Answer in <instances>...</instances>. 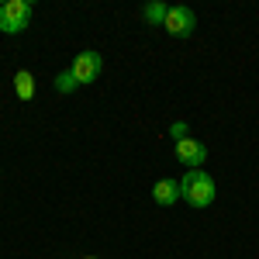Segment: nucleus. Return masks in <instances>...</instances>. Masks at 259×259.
<instances>
[{
  "mask_svg": "<svg viewBox=\"0 0 259 259\" xmlns=\"http://www.w3.org/2000/svg\"><path fill=\"white\" fill-rule=\"evenodd\" d=\"M214 180L204 169H187L180 177V200H187L190 207H211L214 204Z\"/></svg>",
  "mask_w": 259,
  "mask_h": 259,
  "instance_id": "obj_1",
  "label": "nucleus"
},
{
  "mask_svg": "<svg viewBox=\"0 0 259 259\" xmlns=\"http://www.w3.org/2000/svg\"><path fill=\"white\" fill-rule=\"evenodd\" d=\"M31 21V4L28 0H4L0 4V31L7 35H21Z\"/></svg>",
  "mask_w": 259,
  "mask_h": 259,
  "instance_id": "obj_2",
  "label": "nucleus"
},
{
  "mask_svg": "<svg viewBox=\"0 0 259 259\" xmlns=\"http://www.w3.org/2000/svg\"><path fill=\"white\" fill-rule=\"evenodd\" d=\"M100 69H104V59H100V52H94V49L80 52L73 59V66H69V73L76 76V83H94L100 76Z\"/></svg>",
  "mask_w": 259,
  "mask_h": 259,
  "instance_id": "obj_3",
  "label": "nucleus"
},
{
  "mask_svg": "<svg viewBox=\"0 0 259 259\" xmlns=\"http://www.w3.org/2000/svg\"><path fill=\"white\" fill-rule=\"evenodd\" d=\"M162 28L169 31V35H177V38H187L194 28H197V14L190 11V7H169V14L162 21Z\"/></svg>",
  "mask_w": 259,
  "mask_h": 259,
  "instance_id": "obj_4",
  "label": "nucleus"
},
{
  "mask_svg": "<svg viewBox=\"0 0 259 259\" xmlns=\"http://www.w3.org/2000/svg\"><path fill=\"white\" fill-rule=\"evenodd\" d=\"M177 159L183 166H190V169H200L204 159H207V149L197 139H183V142H177Z\"/></svg>",
  "mask_w": 259,
  "mask_h": 259,
  "instance_id": "obj_5",
  "label": "nucleus"
},
{
  "mask_svg": "<svg viewBox=\"0 0 259 259\" xmlns=\"http://www.w3.org/2000/svg\"><path fill=\"white\" fill-rule=\"evenodd\" d=\"M152 200L162 204V207L177 204V200H180V180H159V183L152 187Z\"/></svg>",
  "mask_w": 259,
  "mask_h": 259,
  "instance_id": "obj_6",
  "label": "nucleus"
},
{
  "mask_svg": "<svg viewBox=\"0 0 259 259\" xmlns=\"http://www.w3.org/2000/svg\"><path fill=\"white\" fill-rule=\"evenodd\" d=\"M14 94H18L21 100H31V97H35V76H31L28 69H21L18 76H14Z\"/></svg>",
  "mask_w": 259,
  "mask_h": 259,
  "instance_id": "obj_7",
  "label": "nucleus"
},
{
  "mask_svg": "<svg viewBox=\"0 0 259 259\" xmlns=\"http://www.w3.org/2000/svg\"><path fill=\"white\" fill-rule=\"evenodd\" d=\"M166 14H169V7H166V4H145V7H142V18L145 21H166Z\"/></svg>",
  "mask_w": 259,
  "mask_h": 259,
  "instance_id": "obj_8",
  "label": "nucleus"
},
{
  "mask_svg": "<svg viewBox=\"0 0 259 259\" xmlns=\"http://www.w3.org/2000/svg\"><path fill=\"white\" fill-rule=\"evenodd\" d=\"M76 87H80V83H76V76H73V73H69V69H66V73H59V76H56V90H59V94H73V90H76Z\"/></svg>",
  "mask_w": 259,
  "mask_h": 259,
  "instance_id": "obj_9",
  "label": "nucleus"
},
{
  "mask_svg": "<svg viewBox=\"0 0 259 259\" xmlns=\"http://www.w3.org/2000/svg\"><path fill=\"white\" fill-rule=\"evenodd\" d=\"M169 135H173L177 142H183V139H187V124H183V121H177V124L169 128Z\"/></svg>",
  "mask_w": 259,
  "mask_h": 259,
  "instance_id": "obj_10",
  "label": "nucleus"
},
{
  "mask_svg": "<svg viewBox=\"0 0 259 259\" xmlns=\"http://www.w3.org/2000/svg\"><path fill=\"white\" fill-rule=\"evenodd\" d=\"M83 259H97V256H83Z\"/></svg>",
  "mask_w": 259,
  "mask_h": 259,
  "instance_id": "obj_11",
  "label": "nucleus"
}]
</instances>
